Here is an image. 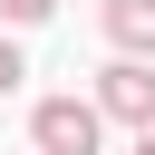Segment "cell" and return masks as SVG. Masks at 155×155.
I'll return each mask as SVG.
<instances>
[{
    "label": "cell",
    "mask_w": 155,
    "mask_h": 155,
    "mask_svg": "<svg viewBox=\"0 0 155 155\" xmlns=\"http://www.w3.org/2000/svg\"><path fill=\"white\" fill-rule=\"evenodd\" d=\"M97 116H116V126H155V58H116V68H97Z\"/></svg>",
    "instance_id": "obj_2"
},
{
    "label": "cell",
    "mask_w": 155,
    "mask_h": 155,
    "mask_svg": "<svg viewBox=\"0 0 155 155\" xmlns=\"http://www.w3.org/2000/svg\"><path fill=\"white\" fill-rule=\"evenodd\" d=\"M97 97H39L29 107V145L39 155H97Z\"/></svg>",
    "instance_id": "obj_1"
},
{
    "label": "cell",
    "mask_w": 155,
    "mask_h": 155,
    "mask_svg": "<svg viewBox=\"0 0 155 155\" xmlns=\"http://www.w3.org/2000/svg\"><path fill=\"white\" fill-rule=\"evenodd\" d=\"M48 10H58V0H0V19H10V29H29V19H48Z\"/></svg>",
    "instance_id": "obj_4"
},
{
    "label": "cell",
    "mask_w": 155,
    "mask_h": 155,
    "mask_svg": "<svg viewBox=\"0 0 155 155\" xmlns=\"http://www.w3.org/2000/svg\"><path fill=\"white\" fill-rule=\"evenodd\" d=\"M136 155H155V126H136Z\"/></svg>",
    "instance_id": "obj_6"
},
{
    "label": "cell",
    "mask_w": 155,
    "mask_h": 155,
    "mask_svg": "<svg viewBox=\"0 0 155 155\" xmlns=\"http://www.w3.org/2000/svg\"><path fill=\"white\" fill-rule=\"evenodd\" d=\"M19 78H29V68H19V48H10V39H0V97H10V87H19Z\"/></svg>",
    "instance_id": "obj_5"
},
{
    "label": "cell",
    "mask_w": 155,
    "mask_h": 155,
    "mask_svg": "<svg viewBox=\"0 0 155 155\" xmlns=\"http://www.w3.org/2000/svg\"><path fill=\"white\" fill-rule=\"evenodd\" d=\"M97 19H107V39H116V58H155V0H107Z\"/></svg>",
    "instance_id": "obj_3"
}]
</instances>
